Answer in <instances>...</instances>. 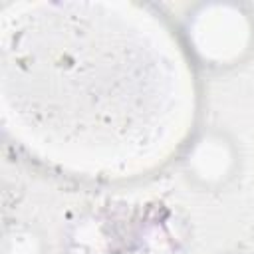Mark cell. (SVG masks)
Returning <instances> with one entry per match:
<instances>
[{
    "mask_svg": "<svg viewBox=\"0 0 254 254\" xmlns=\"http://www.w3.org/2000/svg\"><path fill=\"white\" fill-rule=\"evenodd\" d=\"M198 56L212 65H228L240 60L250 44V24L232 6L204 8L189 28Z\"/></svg>",
    "mask_w": 254,
    "mask_h": 254,
    "instance_id": "obj_1",
    "label": "cell"
},
{
    "mask_svg": "<svg viewBox=\"0 0 254 254\" xmlns=\"http://www.w3.org/2000/svg\"><path fill=\"white\" fill-rule=\"evenodd\" d=\"M187 177L202 189H220L232 181L238 169V149L234 141L216 129L200 133L185 155Z\"/></svg>",
    "mask_w": 254,
    "mask_h": 254,
    "instance_id": "obj_2",
    "label": "cell"
},
{
    "mask_svg": "<svg viewBox=\"0 0 254 254\" xmlns=\"http://www.w3.org/2000/svg\"><path fill=\"white\" fill-rule=\"evenodd\" d=\"M8 254H40V240L32 232H16L10 240Z\"/></svg>",
    "mask_w": 254,
    "mask_h": 254,
    "instance_id": "obj_3",
    "label": "cell"
}]
</instances>
